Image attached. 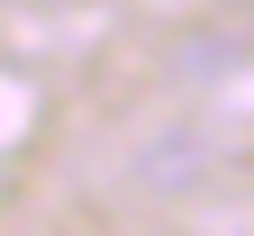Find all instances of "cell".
<instances>
[]
</instances>
